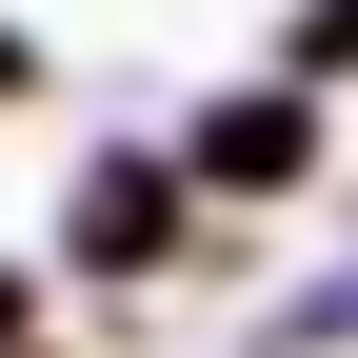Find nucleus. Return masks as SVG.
<instances>
[{"label":"nucleus","instance_id":"39448f33","mask_svg":"<svg viewBox=\"0 0 358 358\" xmlns=\"http://www.w3.org/2000/svg\"><path fill=\"white\" fill-rule=\"evenodd\" d=\"M20 100H40V40H20V20H0V120H20Z\"/></svg>","mask_w":358,"mask_h":358},{"label":"nucleus","instance_id":"f257e3e1","mask_svg":"<svg viewBox=\"0 0 358 358\" xmlns=\"http://www.w3.org/2000/svg\"><path fill=\"white\" fill-rule=\"evenodd\" d=\"M219 239H239V219H199L179 140H80V159H60V279H100V299H159V279H199Z\"/></svg>","mask_w":358,"mask_h":358},{"label":"nucleus","instance_id":"7ed1b4c3","mask_svg":"<svg viewBox=\"0 0 358 358\" xmlns=\"http://www.w3.org/2000/svg\"><path fill=\"white\" fill-rule=\"evenodd\" d=\"M259 60H279V80H319V100H338V80H358V0H279V40H259Z\"/></svg>","mask_w":358,"mask_h":358},{"label":"nucleus","instance_id":"f03ea898","mask_svg":"<svg viewBox=\"0 0 358 358\" xmlns=\"http://www.w3.org/2000/svg\"><path fill=\"white\" fill-rule=\"evenodd\" d=\"M159 140H179V179H199V219H299V199L338 179V120H319V80H279V60H259V80H199Z\"/></svg>","mask_w":358,"mask_h":358},{"label":"nucleus","instance_id":"20e7f679","mask_svg":"<svg viewBox=\"0 0 358 358\" xmlns=\"http://www.w3.org/2000/svg\"><path fill=\"white\" fill-rule=\"evenodd\" d=\"M40 299H60V279H40V259H0V358L40 338Z\"/></svg>","mask_w":358,"mask_h":358}]
</instances>
